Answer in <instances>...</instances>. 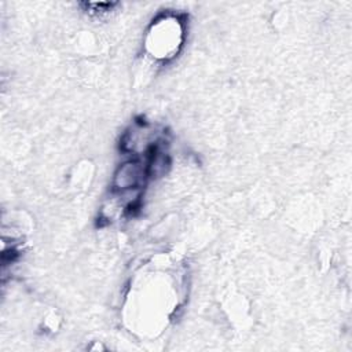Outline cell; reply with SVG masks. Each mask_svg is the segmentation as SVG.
<instances>
[{"label": "cell", "instance_id": "1", "mask_svg": "<svg viewBox=\"0 0 352 352\" xmlns=\"http://www.w3.org/2000/svg\"><path fill=\"white\" fill-rule=\"evenodd\" d=\"M147 160L131 158L118 165L113 176V191L114 192H133L144 184L148 177Z\"/></svg>", "mask_w": 352, "mask_h": 352}]
</instances>
